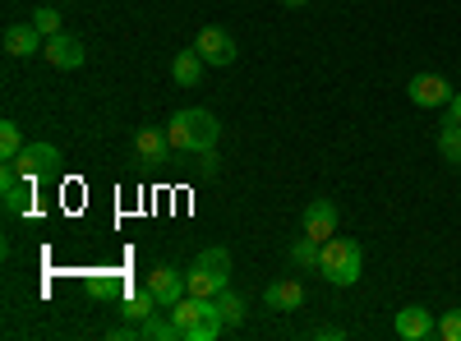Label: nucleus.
I'll list each match as a JSON object with an SVG mask.
<instances>
[{
    "label": "nucleus",
    "mask_w": 461,
    "mask_h": 341,
    "mask_svg": "<svg viewBox=\"0 0 461 341\" xmlns=\"http://www.w3.org/2000/svg\"><path fill=\"white\" fill-rule=\"evenodd\" d=\"M171 319H176L180 341H217V337L226 332V319H221V310H217V300H203V295L176 300Z\"/></svg>",
    "instance_id": "f257e3e1"
},
{
    "label": "nucleus",
    "mask_w": 461,
    "mask_h": 341,
    "mask_svg": "<svg viewBox=\"0 0 461 341\" xmlns=\"http://www.w3.org/2000/svg\"><path fill=\"white\" fill-rule=\"evenodd\" d=\"M217 134H221V125H217L212 111H203V106L176 111L171 125H167V139H171L176 153H208V148H217Z\"/></svg>",
    "instance_id": "f03ea898"
},
{
    "label": "nucleus",
    "mask_w": 461,
    "mask_h": 341,
    "mask_svg": "<svg viewBox=\"0 0 461 341\" xmlns=\"http://www.w3.org/2000/svg\"><path fill=\"white\" fill-rule=\"evenodd\" d=\"M319 273H323L328 286H356L360 273H365V249H360V240H351V236H332V240H323Z\"/></svg>",
    "instance_id": "7ed1b4c3"
},
{
    "label": "nucleus",
    "mask_w": 461,
    "mask_h": 341,
    "mask_svg": "<svg viewBox=\"0 0 461 341\" xmlns=\"http://www.w3.org/2000/svg\"><path fill=\"white\" fill-rule=\"evenodd\" d=\"M14 166H19V175L23 180H42V175H51L56 166H60V153H56V143H23V153L14 157Z\"/></svg>",
    "instance_id": "20e7f679"
},
{
    "label": "nucleus",
    "mask_w": 461,
    "mask_h": 341,
    "mask_svg": "<svg viewBox=\"0 0 461 341\" xmlns=\"http://www.w3.org/2000/svg\"><path fill=\"white\" fill-rule=\"evenodd\" d=\"M337 221H341V212H337V203H332V199H314L310 208H304V217H300L304 236H310V240H319V245L337 236Z\"/></svg>",
    "instance_id": "39448f33"
},
{
    "label": "nucleus",
    "mask_w": 461,
    "mask_h": 341,
    "mask_svg": "<svg viewBox=\"0 0 461 341\" xmlns=\"http://www.w3.org/2000/svg\"><path fill=\"white\" fill-rule=\"evenodd\" d=\"M42 51H47V37H42V28H37L32 19H28V23H10V28H5V56L28 60V56H42Z\"/></svg>",
    "instance_id": "423d86ee"
},
{
    "label": "nucleus",
    "mask_w": 461,
    "mask_h": 341,
    "mask_svg": "<svg viewBox=\"0 0 461 341\" xmlns=\"http://www.w3.org/2000/svg\"><path fill=\"white\" fill-rule=\"evenodd\" d=\"M143 286H148L152 295H158V305H162V310H171L176 300H185V295H189V282H185V273L167 268V263H162V268H152Z\"/></svg>",
    "instance_id": "0eeeda50"
},
{
    "label": "nucleus",
    "mask_w": 461,
    "mask_h": 341,
    "mask_svg": "<svg viewBox=\"0 0 461 341\" xmlns=\"http://www.w3.org/2000/svg\"><path fill=\"white\" fill-rule=\"evenodd\" d=\"M406 97L415 106H447L452 102V84L443 79V74H415V79L406 84Z\"/></svg>",
    "instance_id": "6e6552de"
},
{
    "label": "nucleus",
    "mask_w": 461,
    "mask_h": 341,
    "mask_svg": "<svg viewBox=\"0 0 461 341\" xmlns=\"http://www.w3.org/2000/svg\"><path fill=\"white\" fill-rule=\"evenodd\" d=\"M194 51L208 60V65H230L236 60V37H230L226 28H203L194 37Z\"/></svg>",
    "instance_id": "1a4fd4ad"
},
{
    "label": "nucleus",
    "mask_w": 461,
    "mask_h": 341,
    "mask_svg": "<svg viewBox=\"0 0 461 341\" xmlns=\"http://www.w3.org/2000/svg\"><path fill=\"white\" fill-rule=\"evenodd\" d=\"M397 337L402 341H429V337H438V323L429 310L406 305V310H397Z\"/></svg>",
    "instance_id": "9d476101"
},
{
    "label": "nucleus",
    "mask_w": 461,
    "mask_h": 341,
    "mask_svg": "<svg viewBox=\"0 0 461 341\" xmlns=\"http://www.w3.org/2000/svg\"><path fill=\"white\" fill-rule=\"evenodd\" d=\"M56 69H79L84 60H88V51H84V42L79 37H69V32H56V37H47V51H42Z\"/></svg>",
    "instance_id": "9b49d317"
},
{
    "label": "nucleus",
    "mask_w": 461,
    "mask_h": 341,
    "mask_svg": "<svg viewBox=\"0 0 461 341\" xmlns=\"http://www.w3.org/2000/svg\"><path fill=\"white\" fill-rule=\"evenodd\" d=\"M134 153H139L148 166H167L176 148H171L167 130H139V134H134Z\"/></svg>",
    "instance_id": "f8f14e48"
},
{
    "label": "nucleus",
    "mask_w": 461,
    "mask_h": 341,
    "mask_svg": "<svg viewBox=\"0 0 461 341\" xmlns=\"http://www.w3.org/2000/svg\"><path fill=\"white\" fill-rule=\"evenodd\" d=\"M263 305L277 310V314H295V310L304 305V286L291 282V277H282V282H273V286L263 291Z\"/></svg>",
    "instance_id": "ddd939ff"
},
{
    "label": "nucleus",
    "mask_w": 461,
    "mask_h": 341,
    "mask_svg": "<svg viewBox=\"0 0 461 341\" xmlns=\"http://www.w3.org/2000/svg\"><path fill=\"white\" fill-rule=\"evenodd\" d=\"M203 56L189 47V51H176V60H171V79L180 84V88H199V79H203Z\"/></svg>",
    "instance_id": "4468645a"
},
{
    "label": "nucleus",
    "mask_w": 461,
    "mask_h": 341,
    "mask_svg": "<svg viewBox=\"0 0 461 341\" xmlns=\"http://www.w3.org/2000/svg\"><path fill=\"white\" fill-rule=\"evenodd\" d=\"M121 314H125V319H134V323L152 319V314H158V295H152L148 286H143V291H130V295L121 300Z\"/></svg>",
    "instance_id": "2eb2a0df"
},
{
    "label": "nucleus",
    "mask_w": 461,
    "mask_h": 341,
    "mask_svg": "<svg viewBox=\"0 0 461 341\" xmlns=\"http://www.w3.org/2000/svg\"><path fill=\"white\" fill-rule=\"evenodd\" d=\"M28 208H32V180L5 184V217H23Z\"/></svg>",
    "instance_id": "dca6fc26"
},
{
    "label": "nucleus",
    "mask_w": 461,
    "mask_h": 341,
    "mask_svg": "<svg viewBox=\"0 0 461 341\" xmlns=\"http://www.w3.org/2000/svg\"><path fill=\"white\" fill-rule=\"evenodd\" d=\"M438 153H443V162L461 166V125H456V121H447V125L438 130Z\"/></svg>",
    "instance_id": "f3484780"
},
{
    "label": "nucleus",
    "mask_w": 461,
    "mask_h": 341,
    "mask_svg": "<svg viewBox=\"0 0 461 341\" xmlns=\"http://www.w3.org/2000/svg\"><path fill=\"white\" fill-rule=\"evenodd\" d=\"M217 310H221L226 328H240V323H245V300H240L236 291H230V286H226V291L217 295Z\"/></svg>",
    "instance_id": "a211bd4d"
},
{
    "label": "nucleus",
    "mask_w": 461,
    "mask_h": 341,
    "mask_svg": "<svg viewBox=\"0 0 461 341\" xmlns=\"http://www.w3.org/2000/svg\"><path fill=\"white\" fill-rule=\"evenodd\" d=\"M19 153H23V130L14 121H5L0 125V162H14Z\"/></svg>",
    "instance_id": "6ab92c4d"
},
{
    "label": "nucleus",
    "mask_w": 461,
    "mask_h": 341,
    "mask_svg": "<svg viewBox=\"0 0 461 341\" xmlns=\"http://www.w3.org/2000/svg\"><path fill=\"white\" fill-rule=\"evenodd\" d=\"M291 258L300 263V268H319V258H323V245H319V240H310V236H300V240L291 245Z\"/></svg>",
    "instance_id": "aec40b11"
},
{
    "label": "nucleus",
    "mask_w": 461,
    "mask_h": 341,
    "mask_svg": "<svg viewBox=\"0 0 461 341\" xmlns=\"http://www.w3.org/2000/svg\"><path fill=\"white\" fill-rule=\"evenodd\" d=\"M143 341H180V332H176V319H143Z\"/></svg>",
    "instance_id": "412c9836"
},
{
    "label": "nucleus",
    "mask_w": 461,
    "mask_h": 341,
    "mask_svg": "<svg viewBox=\"0 0 461 341\" xmlns=\"http://www.w3.org/2000/svg\"><path fill=\"white\" fill-rule=\"evenodd\" d=\"M32 23L42 28V37H56V32H65V28H60V10H51V5L32 10Z\"/></svg>",
    "instance_id": "4be33fe9"
},
{
    "label": "nucleus",
    "mask_w": 461,
    "mask_h": 341,
    "mask_svg": "<svg viewBox=\"0 0 461 341\" xmlns=\"http://www.w3.org/2000/svg\"><path fill=\"white\" fill-rule=\"evenodd\" d=\"M438 337H443V341H461V310H447V314L438 319Z\"/></svg>",
    "instance_id": "5701e85b"
},
{
    "label": "nucleus",
    "mask_w": 461,
    "mask_h": 341,
    "mask_svg": "<svg viewBox=\"0 0 461 341\" xmlns=\"http://www.w3.org/2000/svg\"><path fill=\"white\" fill-rule=\"evenodd\" d=\"M199 162V175H217V148H208V153H194Z\"/></svg>",
    "instance_id": "b1692460"
},
{
    "label": "nucleus",
    "mask_w": 461,
    "mask_h": 341,
    "mask_svg": "<svg viewBox=\"0 0 461 341\" xmlns=\"http://www.w3.org/2000/svg\"><path fill=\"white\" fill-rule=\"evenodd\" d=\"M447 121L461 125V93H452V102H447Z\"/></svg>",
    "instance_id": "393cba45"
},
{
    "label": "nucleus",
    "mask_w": 461,
    "mask_h": 341,
    "mask_svg": "<svg viewBox=\"0 0 461 341\" xmlns=\"http://www.w3.org/2000/svg\"><path fill=\"white\" fill-rule=\"evenodd\" d=\"M282 5H291V10H300V5H304V0H282Z\"/></svg>",
    "instance_id": "a878e982"
}]
</instances>
